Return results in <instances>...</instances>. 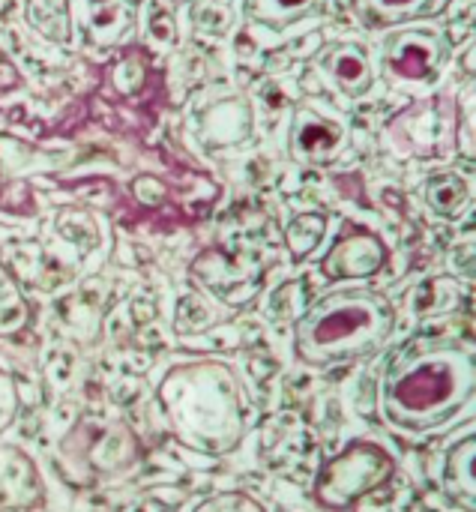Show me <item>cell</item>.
Wrapping results in <instances>:
<instances>
[{
  "instance_id": "cell-1",
  "label": "cell",
  "mask_w": 476,
  "mask_h": 512,
  "mask_svg": "<svg viewBox=\"0 0 476 512\" xmlns=\"http://www.w3.org/2000/svg\"><path fill=\"white\" fill-rule=\"evenodd\" d=\"M474 393V351L462 342L423 339L390 363L378 408L393 429L426 435L450 426L474 402Z\"/></svg>"
},
{
  "instance_id": "cell-2",
  "label": "cell",
  "mask_w": 476,
  "mask_h": 512,
  "mask_svg": "<svg viewBox=\"0 0 476 512\" xmlns=\"http://www.w3.org/2000/svg\"><path fill=\"white\" fill-rule=\"evenodd\" d=\"M159 405L174 438L201 456H228L249 426L246 387L222 360L174 366L159 384Z\"/></svg>"
},
{
  "instance_id": "cell-3",
  "label": "cell",
  "mask_w": 476,
  "mask_h": 512,
  "mask_svg": "<svg viewBox=\"0 0 476 512\" xmlns=\"http://www.w3.org/2000/svg\"><path fill=\"white\" fill-rule=\"evenodd\" d=\"M396 330V309L375 291L327 294L294 324V354L312 369L375 357Z\"/></svg>"
},
{
  "instance_id": "cell-4",
  "label": "cell",
  "mask_w": 476,
  "mask_h": 512,
  "mask_svg": "<svg viewBox=\"0 0 476 512\" xmlns=\"http://www.w3.org/2000/svg\"><path fill=\"white\" fill-rule=\"evenodd\" d=\"M393 474H396V459L384 447L372 441H354L321 468L315 480V501L324 510H348L366 495L387 486Z\"/></svg>"
},
{
  "instance_id": "cell-5",
  "label": "cell",
  "mask_w": 476,
  "mask_h": 512,
  "mask_svg": "<svg viewBox=\"0 0 476 512\" xmlns=\"http://www.w3.org/2000/svg\"><path fill=\"white\" fill-rule=\"evenodd\" d=\"M387 264V249L375 234L357 231L342 237L330 255L321 261V273L327 279H369Z\"/></svg>"
},
{
  "instance_id": "cell-6",
  "label": "cell",
  "mask_w": 476,
  "mask_h": 512,
  "mask_svg": "<svg viewBox=\"0 0 476 512\" xmlns=\"http://www.w3.org/2000/svg\"><path fill=\"white\" fill-rule=\"evenodd\" d=\"M45 498L36 465L18 447H0V512H27Z\"/></svg>"
},
{
  "instance_id": "cell-7",
  "label": "cell",
  "mask_w": 476,
  "mask_h": 512,
  "mask_svg": "<svg viewBox=\"0 0 476 512\" xmlns=\"http://www.w3.org/2000/svg\"><path fill=\"white\" fill-rule=\"evenodd\" d=\"M138 456V444L126 426H99L96 435L90 438V456L87 465L96 468L99 474H117L129 468V462Z\"/></svg>"
},
{
  "instance_id": "cell-8",
  "label": "cell",
  "mask_w": 476,
  "mask_h": 512,
  "mask_svg": "<svg viewBox=\"0 0 476 512\" xmlns=\"http://www.w3.org/2000/svg\"><path fill=\"white\" fill-rule=\"evenodd\" d=\"M476 438L456 444L444 465V492L465 512H476Z\"/></svg>"
},
{
  "instance_id": "cell-9",
  "label": "cell",
  "mask_w": 476,
  "mask_h": 512,
  "mask_svg": "<svg viewBox=\"0 0 476 512\" xmlns=\"http://www.w3.org/2000/svg\"><path fill=\"white\" fill-rule=\"evenodd\" d=\"M27 324H30V306L21 288L15 285V279L9 276V270L0 264V339L21 333Z\"/></svg>"
},
{
  "instance_id": "cell-10",
  "label": "cell",
  "mask_w": 476,
  "mask_h": 512,
  "mask_svg": "<svg viewBox=\"0 0 476 512\" xmlns=\"http://www.w3.org/2000/svg\"><path fill=\"white\" fill-rule=\"evenodd\" d=\"M324 228H327L324 216H315V213H303V216H297V219L288 225V234H285L288 249H291V258H294V261H303V258H306V255L321 243Z\"/></svg>"
},
{
  "instance_id": "cell-11",
  "label": "cell",
  "mask_w": 476,
  "mask_h": 512,
  "mask_svg": "<svg viewBox=\"0 0 476 512\" xmlns=\"http://www.w3.org/2000/svg\"><path fill=\"white\" fill-rule=\"evenodd\" d=\"M30 24H36L45 36L66 42L69 39V21H66V3L63 0H30Z\"/></svg>"
},
{
  "instance_id": "cell-12",
  "label": "cell",
  "mask_w": 476,
  "mask_h": 512,
  "mask_svg": "<svg viewBox=\"0 0 476 512\" xmlns=\"http://www.w3.org/2000/svg\"><path fill=\"white\" fill-rule=\"evenodd\" d=\"M468 201V189L459 177H438L429 183V204L441 216H456Z\"/></svg>"
},
{
  "instance_id": "cell-13",
  "label": "cell",
  "mask_w": 476,
  "mask_h": 512,
  "mask_svg": "<svg viewBox=\"0 0 476 512\" xmlns=\"http://www.w3.org/2000/svg\"><path fill=\"white\" fill-rule=\"evenodd\" d=\"M192 512H267L252 495L246 492H222L207 501H201Z\"/></svg>"
},
{
  "instance_id": "cell-14",
  "label": "cell",
  "mask_w": 476,
  "mask_h": 512,
  "mask_svg": "<svg viewBox=\"0 0 476 512\" xmlns=\"http://www.w3.org/2000/svg\"><path fill=\"white\" fill-rule=\"evenodd\" d=\"M21 411V393H18V384L9 372L0 369V435L15 423Z\"/></svg>"
},
{
  "instance_id": "cell-15",
  "label": "cell",
  "mask_w": 476,
  "mask_h": 512,
  "mask_svg": "<svg viewBox=\"0 0 476 512\" xmlns=\"http://www.w3.org/2000/svg\"><path fill=\"white\" fill-rule=\"evenodd\" d=\"M360 72H363V63L360 60H342V69H339L342 78H357Z\"/></svg>"
},
{
  "instance_id": "cell-16",
  "label": "cell",
  "mask_w": 476,
  "mask_h": 512,
  "mask_svg": "<svg viewBox=\"0 0 476 512\" xmlns=\"http://www.w3.org/2000/svg\"><path fill=\"white\" fill-rule=\"evenodd\" d=\"M282 3H285V6H288V3H303V0H282Z\"/></svg>"
}]
</instances>
